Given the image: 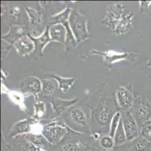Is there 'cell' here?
Here are the masks:
<instances>
[{
	"label": "cell",
	"instance_id": "cell-8",
	"mask_svg": "<svg viewBox=\"0 0 151 151\" xmlns=\"http://www.w3.org/2000/svg\"><path fill=\"white\" fill-rule=\"evenodd\" d=\"M121 121L126 131L127 142L140 136V129L130 110H124L121 113Z\"/></svg>",
	"mask_w": 151,
	"mask_h": 151
},
{
	"label": "cell",
	"instance_id": "cell-36",
	"mask_svg": "<svg viewBox=\"0 0 151 151\" xmlns=\"http://www.w3.org/2000/svg\"><path fill=\"white\" fill-rule=\"evenodd\" d=\"M111 151H114V150H111Z\"/></svg>",
	"mask_w": 151,
	"mask_h": 151
},
{
	"label": "cell",
	"instance_id": "cell-22",
	"mask_svg": "<svg viewBox=\"0 0 151 151\" xmlns=\"http://www.w3.org/2000/svg\"><path fill=\"white\" fill-rule=\"evenodd\" d=\"M25 10L28 15L29 23H31V25L34 27H37V26L42 24L43 18H42V15L41 12H38L35 8H31V7H27Z\"/></svg>",
	"mask_w": 151,
	"mask_h": 151
},
{
	"label": "cell",
	"instance_id": "cell-33",
	"mask_svg": "<svg viewBox=\"0 0 151 151\" xmlns=\"http://www.w3.org/2000/svg\"><path fill=\"white\" fill-rule=\"evenodd\" d=\"M147 65L148 66H150L151 67V59H150V60L148 61L147 63Z\"/></svg>",
	"mask_w": 151,
	"mask_h": 151
},
{
	"label": "cell",
	"instance_id": "cell-29",
	"mask_svg": "<svg viewBox=\"0 0 151 151\" xmlns=\"http://www.w3.org/2000/svg\"><path fill=\"white\" fill-rule=\"evenodd\" d=\"M45 104L43 102H37L35 104V115L34 117L36 119L42 118L45 113Z\"/></svg>",
	"mask_w": 151,
	"mask_h": 151
},
{
	"label": "cell",
	"instance_id": "cell-27",
	"mask_svg": "<svg viewBox=\"0 0 151 151\" xmlns=\"http://www.w3.org/2000/svg\"><path fill=\"white\" fill-rule=\"evenodd\" d=\"M120 120H121V112L117 111L113 116V118L111 120V124H110V129H109V135L112 138H114L115 133H116V129H117L119 125H120Z\"/></svg>",
	"mask_w": 151,
	"mask_h": 151
},
{
	"label": "cell",
	"instance_id": "cell-2",
	"mask_svg": "<svg viewBox=\"0 0 151 151\" xmlns=\"http://www.w3.org/2000/svg\"><path fill=\"white\" fill-rule=\"evenodd\" d=\"M69 25L76 40L77 45L90 38L86 17L76 9H73L69 17Z\"/></svg>",
	"mask_w": 151,
	"mask_h": 151
},
{
	"label": "cell",
	"instance_id": "cell-21",
	"mask_svg": "<svg viewBox=\"0 0 151 151\" xmlns=\"http://www.w3.org/2000/svg\"><path fill=\"white\" fill-rule=\"evenodd\" d=\"M49 77L58 82L59 89L62 93H66L67 91H69L72 85L75 84V80H76L75 78H64L55 73L50 75Z\"/></svg>",
	"mask_w": 151,
	"mask_h": 151
},
{
	"label": "cell",
	"instance_id": "cell-5",
	"mask_svg": "<svg viewBox=\"0 0 151 151\" xmlns=\"http://www.w3.org/2000/svg\"><path fill=\"white\" fill-rule=\"evenodd\" d=\"M71 11L72 9L70 7H67L65 9H63L62 12H59L58 14L50 16L52 22H50V24L54 25L60 23V24L63 25L66 29V45H65L66 50H68L70 48H73L75 45H77L76 40H75L73 33L71 32L69 25V17L71 13Z\"/></svg>",
	"mask_w": 151,
	"mask_h": 151
},
{
	"label": "cell",
	"instance_id": "cell-10",
	"mask_svg": "<svg viewBox=\"0 0 151 151\" xmlns=\"http://www.w3.org/2000/svg\"><path fill=\"white\" fill-rule=\"evenodd\" d=\"M134 14L132 12H129L123 15L112 33L116 36H120L130 33L134 29Z\"/></svg>",
	"mask_w": 151,
	"mask_h": 151
},
{
	"label": "cell",
	"instance_id": "cell-3",
	"mask_svg": "<svg viewBox=\"0 0 151 151\" xmlns=\"http://www.w3.org/2000/svg\"><path fill=\"white\" fill-rule=\"evenodd\" d=\"M130 111L132 113L140 130L147 125L150 124L151 103L146 98L137 96L134 98Z\"/></svg>",
	"mask_w": 151,
	"mask_h": 151
},
{
	"label": "cell",
	"instance_id": "cell-7",
	"mask_svg": "<svg viewBox=\"0 0 151 151\" xmlns=\"http://www.w3.org/2000/svg\"><path fill=\"white\" fill-rule=\"evenodd\" d=\"M68 133L65 127L60 124L51 123L45 127L42 130V135L52 145H58Z\"/></svg>",
	"mask_w": 151,
	"mask_h": 151
},
{
	"label": "cell",
	"instance_id": "cell-32",
	"mask_svg": "<svg viewBox=\"0 0 151 151\" xmlns=\"http://www.w3.org/2000/svg\"><path fill=\"white\" fill-rule=\"evenodd\" d=\"M140 3V10L143 12V13H145L146 10L149 8L150 5H151L150 1H141L139 2Z\"/></svg>",
	"mask_w": 151,
	"mask_h": 151
},
{
	"label": "cell",
	"instance_id": "cell-13",
	"mask_svg": "<svg viewBox=\"0 0 151 151\" xmlns=\"http://www.w3.org/2000/svg\"><path fill=\"white\" fill-rule=\"evenodd\" d=\"M78 101V99L77 98H72V99H61V98H55L54 100L50 101L52 108H53V112H54V116L58 117L61 116L63 112L68 110V108L71 107L72 105L75 104Z\"/></svg>",
	"mask_w": 151,
	"mask_h": 151
},
{
	"label": "cell",
	"instance_id": "cell-11",
	"mask_svg": "<svg viewBox=\"0 0 151 151\" xmlns=\"http://www.w3.org/2000/svg\"><path fill=\"white\" fill-rule=\"evenodd\" d=\"M14 47L16 48L19 55L22 57H27L32 53L35 48V45L29 36L26 35L19 39L14 44Z\"/></svg>",
	"mask_w": 151,
	"mask_h": 151
},
{
	"label": "cell",
	"instance_id": "cell-9",
	"mask_svg": "<svg viewBox=\"0 0 151 151\" xmlns=\"http://www.w3.org/2000/svg\"><path fill=\"white\" fill-rule=\"evenodd\" d=\"M130 85L118 87L116 91L115 99L116 104L123 111L130 110L134 103V95Z\"/></svg>",
	"mask_w": 151,
	"mask_h": 151
},
{
	"label": "cell",
	"instance_id": "cell-23",
	"mask_svg": "<svg viewBox=\"0 0 151 151\" xmlns=\"http://www.w3.org/2000/svg\"><path fill=\"white\" fill-rule=\"evenodd\" d=\"M8 151H38L36 147L29 142H16L9 146Z\"/></svg>",
	"mask_w": 151,
	"mask_h": 151
},
{
	"label": "cell",
	"instance_id": "cell-6",
	"mask_svg": "<svg viewBox=\"0 0 151 151\" xmlns=\"http://www.w3.org/2000/svg\"><path fill=\"white\" fill-rule=\"evenodd\" d=\"M124 9L125 6L122 3H114L108 6L101 19V24L113 31L123 18Z\"/></svg>",
	"mask_w": 151,
	"mask_h": 151
},
{
	"label": "cell",
	"instance_id": "cell-25",
	"mask_svg": "<svg viewBox=\"0 0 151 151\" xmlns=\"http://www.w3.org/2000/svg\"><path fill=\"white\" fill-rule=\"evenodd\" d=\"M42 94L45 97H50L56 91V84L54 81L49 79L42 80Z\"/></svg>",
	"mask_w": 151,
	"mask_h": 151
},
{
	"label": "cell",
	"instance_id": "cell-1",
	"mask_svg": "<svg viewBox=\"0 0 151 151\" xmlns=\"http://www.w3.org/2000/svg\"><path fill=\"white\" fill-rule=\"evenodd\" d=\"M116 99L102 98L99 100L92 110V120L93 124L102 131L110 129V124L115 113Z\"/></svg>",
	"mask_w": 151,
	"mask_h": 151
},
{
	"label": "cell",
	"instance_id": "cell-4",
	"mask_svg": "<svg viewBox=\"0 0 151 151\" xmlns=\"http://www.w3.org/2000/svg\"><path fill=\"white\" fill-rule=\"evenodd\" d=\"M90 55H101L103 61L105 62V66L108 70H111L116 62L122 60H126L133 63L135 61L136 58L139 55L138 53L131 52H118L113 50H106V51H99L97 49L90 50L89 52Z\"/></svg>",
	"mask_w": 151,
	"mask_h": 151
},
{
	"label": "cell",
	"instance_id": "cell-18",
	"mask_svg": "<svg viewBox=\"0 0 151 151\" xmlns=\"http://www.w3.org/2000/svg\"><path fill=\"white\" fill-rule=\"evenodd\" d=\"M31 131V123L29 120H23L14 125L9 133V138H14L23 134H27Z\"/></svg>",
	"mask_w": 151,
	"mask_h": 151
},
{
	"label": "cell",
	"instance_id": "cell-28",
	"mask_svg": "<svg viewBox=\"0 0 151 151\" xmlns=\"http://www.w3.org/2000/svg\"><path fill=\"white\" fill-rule=\"evenodd\" d=\"M25 138L35 146L45 145L48 142L43 135H30L29 136H25Z\"/></svg>",
	"mask_w": 151,
	"mask_h": 151
},
{
	"label": "cell",
	"instance_id": "cell-30",
	"mask_svg": "<svg viewBox=\"0 0 151 151\" xmlns=\"http://www.w3.org/2000/svg\"><path fill=\"white\" fill-rule=\"evenodd\" d=\"M140 135L151 142V124H148L140 130Z\"/></svg>",
	"mask_w": 151,
	"mask_h": 151
},
{
	"label": "cell",
	"instance_id": "cell-17",
	"mask_svg": "<svg viewBox=\"0 0 151 151\" xmlns=\"http://www.w3.org/2000/svg\"><path fill=\"white\" fill-rule=\"evenodd\" d=\"M31 39L35 42V48L38 50L40 55H43V52L45 50V47L49 42H52L51 38H50V33H49V27H46L45 31L42 33V35H40L38 37H35L31 36L30 34H28Z\"/></svg>",
	"mask_w": 151,
	"mask_h": 151
},
{
	"label": "cell",
	"instance_id": "cell-14",
	"mask_svg": "<svg viewBox=\"0 0 151 151\" xmlns=\"http://www.w3.org/2000/svg\"><path fill=\"white\" fill-rule=\"evenodd\" d=\"M26 33H27L26 26H19V25L12 26L9 29V31L7 33V34L2 36V39L11 45H14V44L19 39L26 36Z\"/></svg>",
	"mask_w": 151,
	"mask_h": 151
},
{
	"label": "cell",
	"instance_id": "cell-37",
	"mask_svg": "<svg viewBox=\"0 0 151 151\" xmlns=\"http://www.w3.org/2000/svg\"><path fill=\"white\" fill-rule=\"evenodd\" d=\"M150 8H151V7H150Z\"/></svg>",
	"mask_w": 151,
	"mask_h": 151
},
{
	"label": "cell",
	"instance_id": "cell-12",
	"mask_svg": "<svg viewBox=\"0 0 151 151\" xmlns=\"http://www.w3.org/2000/svg\"><path fill=\"white\" fill-rule=\"evenodd\" d=\"M123 147L125 151H151V142L141 135Z\"/></svg>",
	"mask_w": 151,
	"mask_h": 151
},
{
	"label": "cell",
	"instance_id": "cell-16",
	"mask_svg": "<svg viewBox=\"0 0 151 151\" xmlns=\"http://www.w3.org/2000/svg\"><path fill=\"white\" fill-rule=\"evenodd\" d=\"M50 38L52 42H58L65 47L66 45V29L63 25L58 24L52 25L49 27Z\"/></svg>",
	"mask_w": 151,
	"mask_h": 151
},
{
	"label": "cell",
	"instance_id": "cell-31",
	"mask_svg": "<svg viewBox=\"0 0 151 151\" xmlns=\"http://www.w3.org/2000/svg\"><path fill=\"white\" fill-rule=\"evenodd\" d=\"M20 10L18 7H12V9L9 11V17L14 20H17L20 16Z\"/></svg>",
	"mask_w": 151,
	"mask_h": 151
},
{
	"label": "cell",
	"instance_id": "cell-26",
	"mask_svg": "<svg viewBox=\"0 0 151 151\" xmlns=\"http://www.w3.org/2000/svg\"><path fill=\"white\" fill-rule=\"evenodd\" d=\"M100 147L105 151L114 150L115 147V142L114 138L108 135H101L99 139Z\"/></svg>",
	"mask_w": 151,
	"mask_h": 151
},
{
	"label": "cell",
	"instance_id": "cell-15",
	"mask_svg": "<svg viewBox=\"0 0 151 151\" xmlns=\"http://www.w3.org/2000/svg\"><path fill=\"white\" fill-rule=\"evenodd\" d=\"M69 117L71 123L78 128H85L88 125V119L81 108L72 107L69 110Z\"/></svg>",
	"mask_w": 151,
	"mask_h": 151
},
{
	"label": "cell",
	"instance_id": "cell-19",
	"mask_svg": "<svg viewBox=\"0 0 151 151\" xmlns=\"http://www.w3.org/2000/svg\"><path fill=\"white\" fill-rule=\"evenodd\" d=\"M57 147V151H81L86 147L81 142L75 140H65L62 141Z\"/></svg>",
	"mask_w": 151,
	"mask_h": 151
},
{
	"label": "cell",
	"instance_id": "cell-20",
	"mask_svg": "<svg viewBox=\"0 0 151 151\" xmlns=\"http://www.w3.org/2000/svg\"><path fill=\"white\" fill-rule=\"evenodd\" d=\"M22 89L29 91L30 93L36 95L42 90V80L35 77H29L22 85Z\"/></svg>",
	"mask_w": 151,
	"mask_h": 151
},
{
	"label": "cell",
	"instance_id": "cell-34",
	"mask_svg": "<svg viewBox=\"0 0 151 151\" xmlns=\"http://www.w3.org/2000/svg\"><path fill=\"white\" fill-rule=\"evenodd\" d=\"M88 151H94V150H88Z\"/></svg>",
	"mask_w": 151,
	"mask_h": 151
},
{
	"label": "cell",
	"instance_id": "cell-35",
	"mask_svg": "<svg viewBox=\"0 0 151 151\" xmlns=\"http://www.w3.org/2000/svg\"><path fill=\"white\" fill-rule=\"evenodd\" d=\"M150 124H151V120H150Z\"/></svg>",
	"mask_w": 151,
	"mask_h": 151
},
{
	"label": "cell",
	"instance_id": "cell-24",
	"mask_svg": "<svg viewBox=\"0 0 151 151\" xmlns=\"http://www.w3.org/2000/svg\"><path fill=\"white\" fill-rule=\"evenodd\" d=\"M114 142L115 147H120L124 145L127 142V138H126V131H125L124 128H123V125L122 121L120 120V125L116 129V133L114 135Z\"/></svg>",
	"mask_w": 151,
	"mask_h": 151
}]
</instances>
